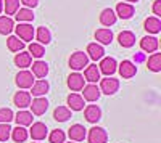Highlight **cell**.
Masks as SVG:
<instances>
[{
  "label": "cell",
  "mask_w": 161,
  "mask_h": 143,
  "mask_svg": "<svg viewBox=\"0 0 161 143\" xmlns=\"http://www.w3.org/2000/svg\"><path fill=\"white\" fill-rule=\"evenodd\" d=\"M116 13L111 10V8H105L102 13H100V23L103 26H113L116 23Z\"/></svg>",
  "instance_id": "obj_27"
},
{
  "label": "cell",
  "mask_w": 161,
  "mask_h": 143,
  "mask_svg": "<svg viewBox=\"0 0 161 143\" xmlns=\"http://www.w3.org/2000/svg\"><path fill=\"white\" fill-rule=\"evenodd\" d=\"M48 140H50V143H64L66 135H64L63 130L57 129V130H52V134L48 135Z\"/></svg>",
  "instance_id": "obj_37"
},
{
  "label": "cell",
  "mask_w": 161,
  "mask_h": 143,
  "mask_svg": "<svg viewBox=\"0 0 161 143\" xmlns=\"http://www.w3.org/2000/svg\"><path fill=\"white\" fill-rule=\"evenodd\" d=\"M98 69H100V72H103L105 76H113L114 72H116V69H118V63H116V60L114 58H102V61H100V66H98Z\"/></svg>",
  "instance_id": "obj_6"
},
{
  "label": "cell",
  "mask_w": 161,
  "mask_h": 143,
  "mask_svg": "<svg viewBox=\"0 0 161 143\" xmlns=\"http://www.w3.org/2000/svg\"><path fill=\"white\" fill-rule=\"evenodd\" d=\"M15 18L18 23H29L34 19V13L31 8H19L16 13H15Z\"/></svg>",
  "instance_id": "obj_30"
},
{
  "label": "cell",
  "mask_w": 161,
  "mask_h": 143,
  "mask_svg": "<svg viewBox=\"0 0 161 143\" xmlns=\"http://www.w3.org/2000/svg\"><path fill=\"white\" fill-rule=\"evenodd\" d=\"M15 114L10 108H2L0 109V124H10V121H13Z\"/></svg>",
  "instance_id": "obj_38"
},
{
  "label": "cell",
  "mask_w": 161,
  "mask_h": 143,
  "mask_svg": "<svg viewBox=\"0 0 161 143\" xmlns=\"http://www.w3.org/2000/svg\"><path fill=\"white\" fill-rule=\"evenodd\" d=\"M143 28H145L147 32H150V34H158L161 31V21L156 16H150V18L145 19Z\"/></svg>",
  "instance_id": "obj_20"
},
{
  "label": "cell",
  "mask_w": 161,
  "mask_h": 143,
  "mask_svg": "<svg viewBox=\"0 0 161 143\" xmlns=\"http://www.w3.org/2000/svg\"><path fill=\"white\" fill-rule=\"evenodd\" d=\"M118 40L121 44V47L124 48H130L134 44H136V35H134L130 31H123L119 35H118Z\"/></svg>",
  "instance_id": "obj_25"
},
{
  "label": "cell",
  "mask_w": 161,
  "mask_h": 143,
  "mask_svg": "<svg viewBox=\"0 0 161 143\" xmlns=\"http://www.w3.org/2000/svg\"><path fill=\"white\" fill-rule=\"evenodd\" d=\"M84 81H89L90 84H95L97 81H100V69L97 64H89L86 66V71H84Z\"/></svg>",
  "instance_id": "obj_19"
},
{
  "label": "cell",
  "mask_w": 161,
  "mask_h": 143,
  "mask_svg": "<svg viewBox=\"0 0 161 143\" xmlns=\"http://www.w3.org/2000/svg\"><path fill=\"white\" fill-rule=\"evenodd\" d=\"M16 121V124L18 125H21V127H26V125H31L32 124V113H29V111H24V109H21V111H18V114L13 118Z\"/></svg>",
  "instance_id": "obj_24"
},
{
  "label": "cell",
  "mask_w": 161,
  "mask_h": 143,
  "mask_svg": "<svg viewBox=\"0 0 161 143\" xmlns=\"http://www.w3.org/2000/svg\"><path fill=\"white\" fill-rule=\"evenodd\" d=\"M153 13L156 15V18L161 16V0H155V3H153Z\"/></svg>",
  "instance_id": "obj_41"
},
{
  "label": "cell",
  "mask_w": 161,
  "mask_h": 143,
  "mask_svg": "<svg viewBox=\"0 0 161 143\" xmlns=\"http://www.w3.org/2000/svg\"><path fill=\"white\" fill-rule=\"evenodd\" d=\"M69 118H71V109L66 108V106H58V108H55V111H53V119L58 121V122H64Z\"/></svg>",
  "instance_id": "obj_29"
},
{
  "label": "cell",
  "mask_w": 161,
  "mask_h": 143,
  "mask_svg": "<svg viewBox=\"0 0 161 143\" xmlns=\"http://www.w3.org/2000/svg\"><path fill=\"white\" fill-rule=\"evenodd\" d=\"M140 47L143 51H147V53H153V51L158 50L159 47V42L156 37H152V35H145L142 40H140Z\"/></svg>",
  "instance_id": "obj_15"
},
{
  "label": "cell",
  "mask_w": 161,
  "mask_h": 143,
  "mask_svg": "<svg viewBox=\"0 0 161 143\" xmlns=\"http://www.w3.org/2000/svg\"><path fill=\"white\" fill-rule=\"evenodd\" d=\"M11 135L10 124H0V141H7Z\"/></svg>",
  "instance_id": "obj_39"
},
{
  "label": "cell",
  "mask_w": 161,
  "mask_h": 143,
  "mask_svg": "<svg viewBox=\"0 0 161 143\" xmlns=\"http://www.w3.org/2000/svg\"><path fill=\"white\" fill-rule=\"evenodd\" d=\"M124 2H130V3H134V2H137V0H124Z\"/></svg>",
  "instance_id": "obj_43"
},
{
  "label": "cell",
  "mask_w": 161,
  "mask_h": 143,
  "mask_svg": "<svg viewBox=\"0 0 161 143\" xmlns=\"http://www.w3.org/2000/svg\"><path fill=\"white\" fill-rule=\"evenodd\" d=\"M48 88H50V85H48V82L47 81H44V79H39V81H34V84H32V87H31V97L34 95L36 98L37 97H44L47 92H48Z\"/></svg>",
  "instance_id": "obj_13"
},
{
  "label": "cell",
  "mask_w": 161,
  "mask_h": 143,
  "mask_svg": "<svg viewBox=\"0 0 161 143\" xmlns=\"http://www.w3.org/2000/svg\"><path fill=\"white\" fill-rule=\"evenodd\" d=\"M87 129L84 127V125H80V124H74V125H71L69 127V132H68V135H69V138L73 140V141H84V138L87 137Z\"/></svg>",
  "instance_id": "obj_14"
},
{
  "label": "cell",
  "mask_w": 161,
  "mask_h": 143,
  "mask_svg": "<svg viewBox=\"0 0 161 143\" xmlns=\"http://www.w3.org/2000/svg\"><path fill=\"white\" fill-rule=\"evenodd\" d=\"M68 105L73 111H80V109H84V98L79 93H69L68 95Z\"/></svg>",
  "instance_id": "obj_26"
},
{
  "label": "cell",
  "mask_w": 161,
  "mask_h": 143,
  "mask_svg": "<svg viewBox=\"0 0 161 143\" xmlns=\"http://www.w3.org/2000/svg\"><path fill=\"white\" fill-rule=\"evenodd\" d=\"M84 76H80L79 72H73L68 77V87L73 90V92H79V90L84 88Z\"/></svg>",
  "instance_id": "obj_17"
},
{
  "label": "cell",
  "mask_w": 161,
  "mask_h": 143,
  "mask_svg": "<svg viewBox=\"0 0 161 143\" xmlns=\"http://www.w3.org/2000/svg\"><path fill=\"white\" fill-rule=\"evenodd\" d=\"M69 143H71V141H69Z\"/></svg>",
  "instance_id": "obj_44"
},
{
  "label": "cell",
  "mask_w": 161,
  "mask_h": 143,
  "mask_svg": "<svg viewBox=\"0 0 161 143\" xmlns=\"http://www.w3.org/2000/svg\"><path fill=\"white\" fill-rule=\"evenodd\" d=\"M19 3H23L26 8H36L39 5V0H19Z\"/></svg>",
  "instance_id": "obj_40"
},
{
  "label": "cell",
  "mask_w": 161,
  "mask_h": 143,
  "mask_svg": "<svg viewBox=\"0 0 161 143\" xmlns=\"http://www.w3.org/2000/svg\"><path fill=\"white\" fill-rule=\"evenodd\" d=\"M3 10L7 15H15L19 10V0H3Z\"/></svg>",
  "instance_id": "obj_35"
},
{
  "label": "cell",
  "mask_w": 161,
  "mask_h": 143,
  "mask_svg": "<svg viewBox=\"0 0 161 143\" xmlns=\"http://www.w3.org/2000/svg\"><path fill=\"white\" fill-rule=\"evenodd\" d=\"M15 29V23L10 16H0V34L2 35H8L11 34V31Z\"/></svg>",
  "instance_id": "obj_28"
},
{
  "label": "cell",
  "mask_w": 161,
  "mask_h": 143,
  "mask_svg": "<svg viewBox=\"0 0 161 143\" xmlns=\"http://www.w3.org/2000/svg\"><path fill=\"white\" fill-rule=\"evenodd\" d=\"M147 66L153 72H159L161 71V53H153L148 58V61H147Z\"/></svg>",
  "instance_id": "obj_34"
},
{
  "label": "cell",
  "mask_w": 161,
  "mask_h": 143,
  "mask_svg": "<svg viewBox=\"0 0 161 143\" xmlns=\"http://www.w3.org/2000/svg\"><path fill=\"white\" fill-rule=\"evenodd\" d=\"M95 39H97V42L100 45H108L113 40V32L110 29H106V28H102L95 32Z\"/></svg>",
  "instance_id": "obj_22"
},
{
  "label": "cell",
  "mask_w": 161,
  "mask_h": 143,
  "mask_svg": "<svg viewBox=\"0 0 161 143\" xmlns=\"http://www.w3.org/2000/svg\"><path fill=\"white\" fill-rule=\"evenodd\" d=\"M87 56L92 58L93 61H97V60H102L103 55H105V50L100 44H89L87 45Z\"/></svg>",
  "instance_id": "obj_21"
},
{
  "label": "cell",
  "mask_w": 161,
  "mask_h": 143,
  "mask_svg": "<svg viewBox=\"0 0 161 143\" xmlns=\"http://www.w3.org/2000/svg\"><path fill=\"white\" fill-rule=\"evenodd\" d=\"M87 63H89V56L84 51H74L69 58V68L74 71H80L84 69V66H87Z\"/></svg>",
  "instance_id": "obj_2"
},
{
  "label": "cell",
  "mask_w": 161,
  "mask_h": 143,
  "mask_svg": "<svg viewBox=\"0 0 161 143\" xmlns=\"http://www.w3.org/2000/svg\"><path fill=\"white\" fill-rule=\"evenodd\" d=\"M31 63H32V56L28 53V51H19V53L15 56V64L18 68H21V69L29 68Z\"/></svg>",
  "instance_id": "obj_23"
},
{
  "label": "cell",
  "mask_w": 161,
  "mask_h": 143,
  "mask_svg": "<svg viewBox=\"0 0 161 143\" xmlns=\"http://www.w3.org/2000/svg\"><path fill=\"white\" fill-rule=\"evenodd\" d=\"M29 55L34 56V58H42L45 55V48L44 45H40V44H31L29 45Z\"/></svg>",
  "instance_id": "obj_36"
},
{
  "label": "cell",
  "mask_w": 161,
  "mask_h": 143,
  "mask_svg": "<svg viewBox=\"0 0 161 143\" xmlns=\"http://www.w3.org/2000/svg\"><path fill=\"white\" fill-rule=\"evenodd\" d=\"M134 11H136V8H134L132 3L121 2L116 7V16H119L121 19H129V18L134 16Z\"/></svg>",
  "instance_id": "obj_12"
},
{
  "label": "cell",
  "mask_w": 161,
  "mask_h": 143,
  "mask_svg": "<svg viewBox=\"0 0 161 143\" xmlns=\"http://www.w3.org/2000/svg\"><path fill=\"white\" fill-rule=\"evenodd\" d=\"M100 92L105 95H114L119 88V81L114 79V77H105V79L100 81Z\"/></svg>",
  "instance_id": "obj_3"
},
{
  "label": "cell",
  "mask_w": 161,
  "mask_h": 143,
  "mask_svg": "<svg viewBox=\"0 0 161 143\" xmlns=\"http://www.w3.org/2000/svg\"><path fill=\"white\" fill-rule=\"evenodd\" d=\"M48 74V64L42 60H37L36 63H32V76L37 79H44Z\"/></svg>",
  "instance_id": "obj_18"
},
{
  "label": "cell",
  "mask_w": 161,
  "mask_h": 143,
  "mask_svg": "<svg viewBox=\"0 0 161 143\" xmlns=\"http://www.w3.org/2000/svg\"><path fill=\"white\" fill-rule=\"evenodd\" d=\"M32 84H34V76H32L31 71L23 69L16 74V85L19 88H31Z\"/></svg>",
  "instance_id": "obj_5"
},
{
  "label": "cell",
  "mask_w": 161,
  "mask_h": 143,
  "mask_svg": "<svg viewBox=\"0 0 161 143\" xmlns=\"http://www.w3.org/2000/svg\"><path fill=\"white\" fill-rule=\"evenodd\" d=\"M13 101H15V105L19 108V109H24L31 105L32 101V97L29 92H26V90H21V92H16L15 97H13Z\"/></svg>",
  "instance_id": "obj_9"
},
{
  "label": "cell",
  "mask_w": 161,
  "mask_h": 143,
  "mask_svg": "<svg viewBox=\"0 0 161 143\" xmlns=\"http://www.w3.org/2000/svg\"><path fill=\"white\" fill-rule=\"evenodd\" d=\"M87 140L89 143H106L108 141V134L103 127H92L89 130V135H87Z\"/></svg>",
  "instance_id": "obj_4"
},
{
  "label": "cell",
  "mask_w": 161,
  "mask_h": 143,
  "mask_svg": "<svg viewBox=\"0 0 161 143\" xmlns=\"http://www.w3.org/2000/svg\"><path fill=\"white\" fill-rule=\"evenodd\" d=\"M34 35L37 37V40H39L40 45H47V44L52 42V34H50V31L47 28H44V26H42V28H39Z\"/></svg>",
  "instance_id": "obj_32"
},
{
  "label": "cell",
  "mask_w": 161,
  "mask_h": 143,
  "mask_svg": "<svg viewBox=\"0 0 161 143\" xmlns=\"http://www.w3.org/2000/svg\"><path fill=\"white\" fill-rule=\"evenodd\" d=\"M2 10H3V0H0V13H2Z\"/></svg>",
  "instance_id": "obj_42"
},
{
  "label": "cell",
  "mask_w": 161,
  "mask_h": 143,
  "mask_svg": "<svg viewBox=\"0 0 161 143\" xmlns=\"http://www.w3.org/2000/svg\"><path fill=\"white\" fill-rule=\"evenodd\" d=\"M28 134L31 135L32 140L40 141V140H44V138L47 137V125H45L44 122H34Z\"/></svg>",
  "instance_id": "obj_7"
},
{
  "label": "cell",
  "mask_w": 161,
  "mask_h": 143,
  "mask_svg": "<svg viewBox=\"0 0 161 143\" xmlns=\"http://www.w3.org/2000/svg\"><path fill=\"white\" fill-rule=\"evenodd\" d=\"M28 130H26L24 127H21V125H18L16 129H11V138H13V141H16V143H23V141H26V138H28Z\"/></svg>",
  "instance_id": "obj_31"
},
{
  "label": "cell",
  "mask_w": 161,
  "mask_h": 143,
  "mask_svg": "<svg viewBox=\"0 0 161 143\" xmlns=\"http://www.w3.org/2000/svg\"><path fill=\"white\" fill-rule=\"evenodd\" d=\"M84 116H86V119H87L90 124H97V122L102 119V109H100L97 105H89V106H86V109H84Z\"/></svg>",
  "instance_id": "obj_11"
},
{
  "label": "cell",
  "mask_w": 161,
  "mask_h": 143,
  "mask_svg": "<svg viewBox=\"0 0 161 143\" xmlns=\"http://www.w3.org/2000/svg\"><path fill=\"white\" fill-rule=\"evenodd\" d=\"M7 47L10 51H23L24 48V42L19 40V39L16 35H10L8 40H7Z\"/></svg>",
  "instance_id": "obj_33"
},
{
  "label": "cell",
  "mask_w": 161,
  "mask_h": 143,
  "mask_svg": "<svg viewBox=\"0 0 161 143\" xmlns=\"http://www.w3.org/2000/svg\"><path fill=\"white\" fill-rule=\"evenodd\" d=\"M119 74H121L123 79H130V77H134L137 74V66L132 61L124 60L123 63L119 64Z\"/></svg>",
  "instance_id": "obj_8"
},
{
  "label": "cell",
  "mask_w": 161,
  "mask_h": 143,
  "mask_svg": "<svg viewBox=\"0 0 161 143\" xmlns=\"http://www.w3.org/2000/svg\"><path fill=\"white\" fill-rule=\"evenodd\" d=\"M29 106H31V109H32V114L42 116V114H45V111H47V108H48V101H47V98H44V97H37L36 100L31 101Z\"/></svg>",
  "instance_id": "obj_10"
},
{
  "label": "cell",
  "mask_w": 161,
  "mask_h": 143,
  "mask_svg": "<svg viewBox=\"0 0 161 143\" xmlns=\"http://www.w3.org/2000/svg\"><path fill=\"white\" fill-rule=\"evenodd\" d=\"M15 31H16V37L18 39H21L23 42H29V40H32L34 39V28L29 24V23H19L16 28H15Z\"/></svg>",
  "instance_id": "obj_1"
},
{
  "label": "cell",
  "mask_w": 161,
  "mask_h": 143,
  "mask_svg": "<svg viewBox=\"0 0 161 143\" xmlns=\"http://www.w3.org/2000/svg\"><path fill=\"white\" fill-rule=\"evenodd\" d=\"M84 100H87V101H97L98 98H100V95H102V92H100V88L95 85V84H89V85H84Z\"/></svg>",
  "instance_id": "obj_16"
}]
</instances>
